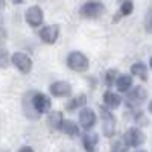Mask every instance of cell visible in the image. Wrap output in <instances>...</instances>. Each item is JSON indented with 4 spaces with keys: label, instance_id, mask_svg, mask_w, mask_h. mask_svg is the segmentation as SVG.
<instances>
[{
    "label": "cell",
    "instance_id": "obj_1",
    "mask_svg": "<svg viewBox=\"0 0 152 152\" xmlns=\"http://www.w3.org/2000/svg\"><path fill=\"white\" fill-rule=\"evenodd\" d=\"M67 66L73 70V72H78V73H82V72H87L88 70V58L82 53V52H72L69 53L67 56Z\"/></svg>",
    "mask_w": 152,
    "mask_h": 152
},
{
    "label": "cell",
    "instance_id": "obj_2",
    "mask_svg": "<svg viewBox=\"0 0 152 152\" xmlns=\"http://www.w3.org/2000/svg\"><path fill=\"white\" fill-rule=\"evenodd\" d=\"M105 12V6L97 2V0H91V2H87L82 8H81V15L85 18H97Z\"/></svg>",
    "mask_w": 152,
    "mask_h": 152
},
{
    "label": "cell",
    "instance_id": "obj_3",
    "mask_svg": "<svg viewBox=\"0 0 152 152\" xmlns=\"http://www.w3.org/2000/svg\"><path fill=\"white\" fill-rule=\"evenodd\" d=\"M32 104H34V108H35V111L38 114L49 113L50 108H52V100H50V97L43 94V93L32 94Z\"/></svg>",
    "mask_w": 152,
    "mask_h": 152
},
{
    "label": "cell",
    "instance_id": "obj_4",
    "mask_svg": "<svg viewBox=\"0 0 152 152\" xmlns=\"http://www.w3.org/2000/svg\"><path fill=\"white\" fill-rule=\"evenodd\" d=\"M11 61L21 73H29L32 70V59L23 52H15L11 56Z\"/></svg>",
    "mask_w": 152,
    "mask_h": 152
},
{
    "label": "cell",
    "instance_id": "obj_5",
    "mask_svg": "<svg viewBox=\"0 0 152 152\" xmlns=\"http://www.w3.org/2000/svg\"><path fill=\"white\" fill-rule=\"evenodd\" d=\"M100 113H102V131H104V135L105 137H113L114 132H116V117L105 108L100 110Z\"/></svg>",
    "mask_w": 152,
    "mask_h": 152
},
{
    "label": "cell",
    "instance_id": "obj_6",
    "mask_svg": "<svg viewBox=\"0 0 152 152\" xmlns=\"http://www.w3.org/2000/svg\"><path fill=\"white\" fill-rule=\"evenodd\" d=\"M145 138H146L145 134L140 129H137V128H129L128 131L123 134V142L128 145V148L129 146H132V148L140 146L145 142Z\"/></svg>",
    "mask_w": 152,
    "mask_h": 152
},
{
    "label": "cell",
    "instance_id": "obj_7",
    "mask_svg": "<svg viewBox=\"0 0 152 152\" xmlns=\"http://www.w3.org/2000/svg\"><path fill=\"white\" fill-rule=\"evenodd\" d=\"M43 18H44L43 9L40 6L35 5V6H31L26 11V21H28L29 26H32V28H38V26H40V24L43 23Z\"/></svg>",
    "mask_w": 152,
    "mask_h": 152
},
{
    "label": "cell",
    "instance_id": "obj_8",
    "mask_svg": "<svg viewBox=\"0 0 152 152\" xmlns=\"http://www.w3.org/2000/svg\"><path fill=\"white\" fill-rule=\"evenodd\" d=\"M59 37V26L58 24H49V26H44L40 31V38L47 43V44H53Z\"/></svg>",
    "mask_w": 152,
    "mask_h": 152
},
{
    "label": "cell",
    "instance_id": "obj_9",
    "mask_svg": "<svg viewBox=\"0 0 152 152\" xmlns=\"http://www.w3.org/2000/svg\"><path fill=\"white\" fill-rule=\"evenodd\" d=\"M49 90L55 97H66V96H70L72 93V85L66 81H56L49 87Z\"/></svg>",
    "mask_w": 152,
    "mask_h": 152
},
{
    "label": "cell",
    "instance_id": "obj_10",
    "mask_svg": "<svg viewBox=\"0 0 152 152\" xmlns=\"http://www.w3.org/2000/svg\"><path fill=\"white\" fill-rule=\"evenodd\" d=\"M79 123L84 129H91L96 125V114L90 108H84L79 114Z\"/></svg>",
    "mask_w": 152,
    "mask_h": 152
},
{
    "label": "cell",
    "instance_id": "obj_11",
    "mask_svg": "<svg viewBox=\"0 0 152 152\" xmlns=\"http://www.w3.org/2000/svg\"><path fill=\"white\" fill-rule=\"evenodd\" d=\"M146 96H148V93H146V90L143 87H135L134 90L129 91V94H128V104L138 105L146 99Z\"/></svg>",
    "mask_w": 152,
    "mask_h": 152
},
{
    "label": "cell",
    "instance_id": "obj_12",
    "mask_svg": "<svg viewBox=\"0 0 152 152\" xmlns=\"http://www.w3.org/2000/svg\"><path fill=\"white\" fill-rule=\"evenodd\" d=\"M104 102L108 108H119L120 104H122V97L116 93H111V91H107L104 94Z\"/></svg>",
    "mask_w": 152,
    "mask_h": 152
},
{
    "label": "cell",
    "instance_id": "obj_13",
    "mask_svg": "<svg viewBox=\"0 0 152 152\" xmlns=\"http://www.w3.org/2000/svg\"><path fill=\"white\" fill-rule=\"evenodd\" d=\"M131 73L134 76H137V78H140L142 81L148 79V67H146V64H143V62H134V64L131 66Z\"/></svg>",
    "mask_w": 152,
    "mask_h": 152
},
{
    "label": "cell",
    "instance_id": "obj_14",
    "mask_svg": "<svg viewBox=\"0 0 152 152\" xmlns=\"http://www.w3.org/2000/svg\"><path fill=\"white\" fill-rule=\"evenodd\" d=\"M97 142H99V138H97V134L96 132H87L82 137V143H84V148L87 151H94Z\"/></svg>",
    "mask_w": 152,
    "mask_h": 152
},
{
    "label": "cell",
    "instance_id": "obj_15",
    "mask_svg": "<svg viewBox=\"0 0 152 152\" xmlns=\"http://www.w3.org/2000/svg\"><path fill=\"white\" fill-rule=\"evenodd\" d=\"M116 85L119 91H128L129 87L132 85V78L129 75H120L116 79Z\"/></svg>",
    "mask_w": 152,
    "mask_h": 152
},
{
    "label": "cell",
    "instance_id": "obj_16",
    "mask_svg": "<svg viewBox=\"0 0 152 152\" xmlns=\"http://www.w3.org/2000/svg\"><path fill=\"white\" fill-rule=\"evenodd\" d=\"M61 131L64 132L66 135H70V137L79 134L78 125H76L75 122H72V120H62V123H61Z\"/></svg>",
    "mask_w": 152,
    "mask_h": 152
},
{
    "label": "cell",
    "instance_id": "obj_17",
    "mask_svg": "<svg viewBox=\"0 0 152 152\" xmlns=\"http://www.w3.org/2000/svg\"><path fill=\"white\" fill-rule=\"evenodd\" d=\"M49 120V126L52 129H61V123H62V113L59 111H55V113H50V116L47 117Z\"/></svg>",
    "mask_w": 152,
    "mask_h": 152
},
{
    "label": "cell",
    "instance_id": "obj_18",
    "mask_svg": "<svg viewBox=\"0 0 152 152\" xmlns=\"http://www.w3.org/2000/svg\"><path fill=\"white\" fill-rule=\"evenodd\" d=\"M85 102H87V97L84 96V94H81V96H78V97H75V99H72L70 102L67 104V110L69 111H73V110H76V108H79V107H82V105H85Z\"/></svg>",
    "mask_w": 152,
    "mask_h": 152
},
{
    "label": "cell",
    "instance_id": "obj_19",
    "mask_svg": "<svg viewBox=\"0 0 152 152\" xmlns=\"http://www.w3.org/2000/svg\"><path fill=\"white\" fill-rule=\"evenodd\" d=\"M9 66V53L6 49H0V69H6Z\"/></svg>",
    "mask_w": 152,
    "mask_h": 152
},
{
    "label": "cell",
    "instance_id": "obj_20",
    "mask_svg": "<svg viewBox=\"0 0 152 152\" xmlns=\"http://www.w3.org/2000/svg\"><path fill=\"white\" fill-rule=\"evenodd\" d=\"M134 11V5L131 0H128V2H122V6H120V14L122 15H129L132 14Z\"/></svg>",
    "mask_w": 152,
    "mask_h": 152
},
{
    "label": "cell",
    "instance_id": "obj_21",
    "mask_svg": "<svg viewBox=\"0 0 152 152\" xmlns=\"http://www.w3.org/2000/svg\"><path fill=\"white\" fill-rule=\"evenodd\" d=\"M116 79H117V72L114 70V69L108 70L107 75H105V81H107V84H108V85H113L114 82H116Z\"/></svg>",
    "mask_w": 152,
    "mask_h": 152
},
{
    "label": "cell",
    "instance_id": "obj_22",
    "mask_svg": "<svg viewBox=\"0 0 152 152\" xmlns=\"http://www.w3.org/2000/svg\"><path fill=\"white\" fill-rule=\"evenodd\" d=\"M145 29L148 34H152V9L148 11L146 18H145Z\"/></svg>",
    "mask_w": 152,
    "mask_h": 152
},
{
    "label": "cell",
    "instance_id": "obj_23",
    "mask_svg": "<svg viewBox=\"0 0 152 152\" xmlns=\"http://www.w3.org/2000/svg\"><path fill=\"white\" fill-rule=\"evenodd\" d=\"M111 149H113V151H128V145L122 140V142H119V143H114V145L111 146Z\"/></svg>",
    "mask_w": 152,
    "mask_h": 152
},
{
    "label": "cell",
    "instance_id": "obj_24",
    "mask_svg": "<svg viewBox=\"0 0 152 152\" xmlns=\"http://www.w3.org/2000/svg\"><path fill=\"white\" fill-rule=\"evenodd\" d=\"M6 38H8V32L5 31V28H0V46L5 44Z\"/></svg>",
    "mask_w": 152,
    "mask_h": 152
},
{
    "label": "cell",
    "instance_id": "obj_25",
    "mask_svg": "<svg viewBox=\"0 0 152 152\" xmlns=\"http://www.w3.org/2000/svg\"><path fill=\"white\" fill-rule=\"evenodd\" d=\"M34 149L32 148H29V146H23V148H20V152H32Z\"/></svg>",
    "mask_w": 152,
    "mask_h": 152
},
{
    "label": "cell",
    "instance_id": "obj_26",
    "mask_svg": "<svg viewBox=\"0 0 152 152\" xmlns=\"http://www.w3.org/2000/svg\"><path fill=\"white\" fill-rule=\"evenodd\" d=\"M6 6V2H5V0H0V9H3Z\"/></svg>",
    "mask_w": 152,
    "mask_h": 152
},
{
    "label": "cell",
    "instance_id": "obj_27",
    "mask_svg": "<svg viewBox=\"0 0 152 152\" xmlns=\"http://www.w3.org/2000/svg\"><path fill=\"white\" fill-rule=\"evenodd\" d=\"M24 0H12V3H23Z\"/></svg>",
    "mask_w": 152,
    "mask_h": 152
},
{
    "label": "cell",
    "instance_id": "obj_28",
    "mask_svg": "<svg viewBox=\"0 0 152 152\" xmlns=\"http://www.w3.org/2000/svg\"><path fill=\"white\" fill-rule=\"evenodd\" d=\"M149 111L152 113V100H151V104H149Z\"/></svg>",
    "mask_w": 152,
    "mask_h": 152
},
{
    "label": "cell",
    "instance_id": "obj_29",
    "mask_svg": "<svg viewBox=\"0 0 152 152\" xmlns=\"http://www.w3.org/2000/svg\"><path fill=\"white\" fill-rule=\"evenodd\" d=\"M149 66H151V69H152V56H151V59H149Z\"/></svg>",
    "mask_w": 152,
    "mask_h": 152
},
{
    "label": "cell",
    "instance_id": "obj_30",
    "mask_svg": "<svg viewBox=\"0 0 152 152\" xmlns=\"http://www.w3.org/2000/svg\"><path fill=\"white\" fill-rule=\"evenodd\" d=\"M119 2H120V3H122V2H128V0H119Z\"/></svg>",
    "mask_w": 152,
    "mask_h": 152
}]
</instances>
